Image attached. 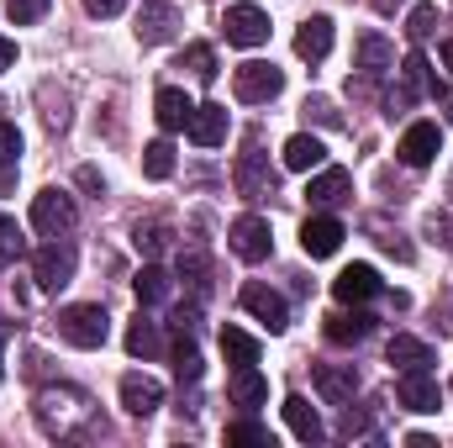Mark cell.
Listing matches in <instances>:
<instances>
[{
  "label": "cell",
  "instance_id": "obj_1",
  "mask_svg": "<svg viewBox=\"0 0 453 448\" xmlns=\"http://www.w3.org/2000/svg\"><path fill=\"white\" fill-rule=\"evenodd\" d=\"M32 412H37L42 433H53V438H80V433L96 422V406H90V396H85V390H69V385H58V390H42Z\"/></svg>",
  "mask_w": 453,
  "mask_h": 448
},
{
  "label": "cell",
  "instance_id": "obj_2",
  "mask_svg": "<svg viewBox=\"0 0 453 448\" xmlns=\"http://www.w3.org/2000/svg\"><path fill=\"white\" fill-rule=\"evenodd\" d=\"M74 264H80V253H74V243H64V237H48L37 253H32V280H37V290H64L69 280H74Z\"/></svg>",
  "mask_w": 453,
  "mask_h": 448
},
{
  "label": "cell",
  "instance_id": "obj_3",
  "mask_svg": "<svg viewBox=\"0 0 453 448\" xmlns=\"http://www.w3.org/2000/svg\"><path fill=\"white\" fill-rule=\"evenodd\" d=\"M58 337L69 348H101L111 337V317L101 306H64L58 312Z\"/></svg>",
  "mask_w": 453,
  "mask_h": 448
},
{
  "label": "cell",
  "instance_id": "obj_4",
  "mask_svg": "<svg viewBox=\"0 0 453 448\" xmlns=\"http://www.w3.org/2000/svg\"><path fill=\"white\" fill-rule=\"evenodd\" d=\"M232 90H237V101H248V106H264V101H274V96L285 90V74H280L274 64H264V58H248V64H237V74H232Z\"/></svg>",
  "mask_w": 453,
  "mask_h": 448
},
{
  "label": "cell",
  "instance_id": "obj_5",
  "mask_svg": "<svg viewBox=\"0 0 453 448\" xmlns=\"http://www.w3.org/2000/svg\"><path fill=\"white\" fill-rule=\"evenodd\" d=\"M222 32H226L232 48H264V42H269V16H264L253 0H237V5H226Z\"/></svg>",
  "mask_w": 453,
  "mask_h": 448
},
{
  "label": "cell",
  "instance_id": "obj_6",
  "mask_svg": "<svg viewBox=\"0 0 453 448\" xmlns=\"http://www.w3.org/2000/svg\"><path fill=\"white\" fill-rule=\"evenodd\" d=\"M237 301H242V312H248V317H258L269 333H285V328H290V306H285V296H280V290H269V285L248 280Z\"/></svg>",
  "mask_w": 453,
  "mask_h": 448
},
{
  "label": "cell",
  "instance_id": "obj_7",
  "mask_svg": "<svg viewBox=\"0 0 453 448\" xmlns=\"http://www.w3.org/2000/svg\"><path fill=\"white\" fill-rule=\"evenodd\" d=\"M395 396H401V406H406V412H417V417H433V412H438V401H443V390H438V380H433V369H427V364L401 369Z\"/></svg>",
  "mask_w": 453,
  "mask_h": 448
},
{
  "label": "cell",
  "instance_id": "obj_8",
  "mask_svg": "<svg viewBox=\"0 0 453 448\" xmlns=\"http://www.w3.org/2000/svg\"><path fill=\"white\" fill-rule=\"evenodd\" d=\"M74 222H80V212H74V201H69L64 190H42V196H32V227H37L42 237H64Z\"/></svg>",
  "mask_w": 453,
  "mask_h": 448
},
{
  "label": "cell",
  "instance_id": "obj_9",
  "mask_svg": "<svg viewBox=\"0 0 453 448\" xmlns=\"http://www.w3.org/2000/svg\"><path fill=\"white\" fill-rule=\"evenodd\" d=\"M395 153H401V164H406V169H427V164L443 153V132H438V121H411Z\"/></svg>",
  "mask_w": 453,
  "mask_h": 448
},
{
  "label": "cell",
  "instance_id": "obj_10",
  "mask_svg": "<svg viewBox=\"0 0 453 448\" xmlns=\"http://www.w3.org/2000/svg\"><path fill=\"white\" fill-rule=\"evenodd\" d=\"M226 237H232V253H237L242 264H264V259H269V248H274V232H269L264 217H237Z\"/></svg>",
  "mask_w": 453,
  "mask_h": 448
},
{
  "label": "cell",
  "instance_id": "obj_11",
  "mask_svg": "<svg viewBox=\"0 0 453 448\" xmlns=\"http://www.w3.org/2000/svg\"><path fill=\"white\" fill-rule=\"evenodd\" d=\"M333 296H338L342 306H364V301H374V296H380V274H374V264H348L338 280H333Z\"/></svg>",
  "mask_w": 453,
  "mask_h": 448
},
{
  "label": "cell",
  "instance_id": "obj_12",
  "mask_svg": "<svg viewBox=\"0 0 453 448\" xmlns=\"http://www.w3.org/2000/svg\"><path fill=\"white\" fill-rule=\"evenodd\" d=\"M353 69H364V80H385L395 69V48L380 37V32H364L353 42Z\"/></svg>",
  "mask_w": 453,
  "mask_h": 448
},
{
  "label": "cell",
  "instance_id": "obj_13",
  "mask_svg": "<svg viewBox=\"0 0 453 448\" xmlns=\"http://www.w3.org/2000/svg\"><path fill=\"white\" fill-rule=\"evenodd\" d=\"M348 196H353V174H348V169H317L311 185H306V201H311L317 212H333Z\"/></svg>",
  "mask_w": 453,
  "mask_h": 448
},
{
  "label": "cell",
  "instance_id": "obj_14",
  "mask_svg": "<svg viewBox=\"0 0 453 448\" xmlns=\"http://www.w3.org/2000/svg\"><path fill=\"white\" fill-rule=\"evenodd\" d=\"M317 390H322V401L327 406H353V396H358V375H353V364H317Z\"/></svg>",
  "mask_w": 453,
  "mask_h": 448
},
{
  "label": "cell",
  "instance_id": "obj_15",
  "mask_svg": "<svg viewBox=\"0 0 453 448\" xmlns=\"http://www.w3.org/2000/svg\"><path fill=\"white\" fill-rule=\"evenodd\" d=\"M121 406L132 417H153L164 406V385L153 375H121Z\"/></svg>",
  "mask_w": 453,
  "mask_h": 448
},
{
  "label": "cell",
  "instance_id": "obj_16",
  "mask_svg": "<svg viewBox=\"0 0 453 448\" xmlns=\"http://www.w3.org/2000/svg\"><path fill=\"white\" fill-rule=\"evenodd\" d=\"M342 222L338 217H306V227H301V248L311 253V259H333L342 248Z\"/></svg>",
  "mask_w": 453,
  "mask_h": 448
},
{
  "label": "cell",
  "instance_id": "obj_17",
  "mask_svg": "<svg viewBox=\"0 0 453 448\" xmlns=\"http://www.w3.org/2000/svg\"><path fill=\"white\" fill-rule=\"evenodd\" d=\"M226 396H232V406L258 412V406L269 401V380H264L253 364H237V369H232V380H226Z\"/></svg>",
  "mask_w": 453,
  "mask_h": 448
},
{
  "label": "cell",
  "instance_id": "obj_18",
  "mask_svg": "<svg viewBox=\"0 0 453 448\" xmlns=\"http://www.w3.org/2000/svg\"><path fill=\"white\" fill-rule=\"evenodd\" d=\"M296 53H301L306 64H322V58L333 53V16H306L301 32H296Z\"/></svg>",
  "mask_w": 453,
  "mask_h": 448
},
{
  "label": "cell",
  "instance_id": "obj_19",
  "mask_svg": "<svg viewBox=\"0 0 453 448\" xmlns=\"http://www.w3.org/2000/svg\"><path fill=\"white\" fill-rule=\"evenodd\" d=\"M153 116H158V127H164V132H185V127H190V116H196V101H190L185 90L164 85V90L153 96Z\"/></svg>",
  "mask_w": 453,
  "mask_h": 448
},
{
  "label": "cell",
  "instance_id": "obj_20",
  "mask_svg": "<svg viewBox=\"0 0 453 448\" xmlns=\"http://www.w3.org/2000/svg\"><path fill=\"white\" fill-rule=\"evenodd\" d=\"M427 90H438L433 74H427V58H422V53H406V64H401V85H395V106H417Z\"/></svg>",
  "mask_w": 453,
  "mask_h": 448
},
{
  "label": "cell",
  "instance_id": "obj_21",
  "mask_svg": "<svg viewBox=\"0 0 453 448\" xmlns=\"http://www.w3.org/2000/svg\"><path fill=\"white\" fill-rule=\"evenodd\" d=\"M190 143L196 148H217V143H226V106H217V101H206V106H196V116H190Z\"/></svg>",
  "mask_w": 453,
  "mask_h": 448
},
{
  "label": "cell",
  "instance_id": "obj_22",
  "mask_svg": "<svg viewBox=\"0 0 453 448\" xmlns=\"http://www.w3.org/2000/svg\"><path fill=\"white\" fill-rule=\"evenodd\" d=\"M174 37V5H164V0H148L142 11H137V42H169Z\"/></svg>",
  "mask_w": 453,
  "mask_h": 448
},
{
  "label": "cell",
  "instance_id": "obj_23",
  "mask_svg": "<svg viewBox=\"0 0 453 448\" xmlns=\"http://www.w3.org/2000/svg\"><path fill=\"white\" fill-rule=\"evenodd\" d=\"M285 422H290V433L301 444H322L327 438V428H322V417H317V406L306 396H285Z\"/></svg>",
  "mask_w": 453,
  "mask_h": 448
},
{
  "label": "cell",
  "instance_id": "obj_24",
  "mask_svg": "<svg viewBox=\"0 0 453 448\" xmlns=\"http://www.w3.org/2000/svg\"><path fill=\"white\" fill-rule=\"evenodd\" d=\"M327 164V148H322V137H311V132H296L290 143H285V169H296V174H311V169H322Z\"/></svg>",
  "mask_w": 453,
  "mask_h": 448
},
{
  "label": "cell",
  "instance_id": "obj_25",
  "mask_svg": "<svg viewBox=\"0 0 453 448\" xmlns=\"http://www.w3.org/2000/svg\"><path fill=\"white\" fill-rule=\"evenodd\" d=\"M237 190L248 196V201H258V196H269L274 190V174L264 169V158H258V148L248 143V153L237 158Z\"/></svg>",
  "mask_w": 453,
  "mask_h": 448
},
{
  "label": "cell",
  "instance_id": "obj_26",
  "mask_svg": "<svg viewBox=\"0 0 453 448\" xmlns=\"http://www.w3.org/2000/svg\"><path fill=\"white\" fill-rule=\"evenodd\" d=\"M369 328H374V317H364V312H333V317H322V333H327V343H338V348H353V343H364L369 337Z\"/></svg>",
  "mask_w": 453,
  "mask_h": 448
},
{
  "label": "cell",
  "instance_id": "obj_27",
  "mask_svg": "<svg viewBox=\"0 0 453 448\" xmlns=\"http://www.w3.org/2000/svg\"><path fill=\"white\" fill-rule=\"evenodd\" d=\"M16 169H21V132L0 121V196L16 190Z\"/></svg>",
  "mask_w": 453,
  "mask_h": 448
},
{
  "label": "cell",
  "instance_id": "obj_28",
  "mask_svg": "<svg viewBox=\"0 0 453 448\" xmlns=\"http://www.w3.org/2000/svg\"><path fill=\"white\" fill-rule=\"evenodd\" d=\"M385 359L401 364V369H417V364H433V348H427L422 337H411V333H395L390 343H385Z\"/></svg>",
  "mask_w": 453,
  "mask_h": 448
},
{
  "label": "cell",
  "instance_id": "obj_29",
  "mask_svg": "<svg viewBox=\"0 0 453 448\" xmlns=\"http://www.w3.org/2000/svg\"><path fill=\"white\" fill-rule=\"evenodd\" d=\"M127 353H132V359H158V353H164V333H158V322L137 317V322L127 328Z\"/></svg>",
  "mask_w": 453,
  "mask_h": 448
},
{
  "label": "cell",
  "instance_id": "obj_30",
  "mask_svg": "<svg viewBox=\"0 0 453 448\" xmlns=\"http://www.w3.org/2000/svg\"><path fill=\"white\" fill-rule=\"evenodd\" d=\"M201 369H206V364H201L196 337L180 328V337H174V380H180V385H196V380H201Z\"/></svg>",
  "mask_w": 453,
  "mask_h": 448
},
{
  "label": "cell",
  "instance_id": "obj_31",
  "mask_svg": "<svg viewBox=\"0 0 453 448\" xmlns=\"http://www.w3.org/2000/svg\"><path fill=\"white\" fill-rule=\"evenodd\" d=\"M132 290H137L142 306H158V301H169V274H164L158 264H142L137 280H132Z\"/></svg>",
  "mask_w": 453,
  "mask_h": 448
},
{
  "label": "cell",
  "instance_id": "obj_32",
  "mask_svg": "<svg viewBox=\"0 0 453 448\" xmlns=\"http://www.w3.org/2000/svg\"><path fill=\"white\" fill-rule=\"evenodd\" d=\"M222 353L226 364H258V337H248L242 328H222Z\"/></svg>",
  "mask_w": 453,
  "mask_h": 448
},
{
  "label": "cell",
  "instance_id": "obj_33",
  "mask_svg": "<svg viewBox=\"0 0 453 448\" xmlns=\"http://www.w3.org/2000/svg\"><path fill=\"white\" fill-rule=\"evenodd\" d=\"M142 174H148V180H169V174H174V148H169L164 137L142 148Z\"/></svg>",
  "mask_w": 453,
  "mask_h": 448
},
{
  "label": "cell",
  "instance_id": "obj_34",
  "mask_svg": "<svg viewBox=\"0 0 453 448\" xmlns=\"http://www.w3.org/2000/svg\"><path fill=\"white\" fill-rule=\"evenodd\" d=\"M180 69H190V74H196L201 85H211V80H217V53H211L206 42H190V48H185V64H180Z\"/></svg>",
  "mask_w": 453,
  "mask_h": 448
},
{
  "label": "cell",
  "instance_id": "obj_35",
  "mask_svg": "<svg viewBox=\"0 0 453 448\" xmlns=\"http://www.w3.org/2000/svg\"><path fill=\"white\" fill-rule=\"evenodd\" d=\"M226 444H258V448H274V433H269L264 422L242 417V422H226Z\"/></svg>",
  "mask_w": 453,
  "mask_h": 448
},
{
  "label": "cell",
  "instance_id": "obj_36",
  "mask_svg": "<svg viewBox=\"0 0 453 448\" xmlns=\"http://www.w3.org/2000/svg\"><path fill=\"white\" fill-rule=\"evenodd\" d=\"M27 253V237H21V227L11 222V217H0V269L5 264H16Z\"/></svg>",
  "mask_w": 453,
  "mask_h": 448
},
{
  "label": "cell",
  "instance_id": "obj_37",
  "mask_svg": "<svg viewBox=\"0 0 453 448\" xmlns=\"http://www.w3.org/2000/svg\"><path fill=\"white\" fill-rule=\"evenodd\" d=\"M48 5H53V0H5V16H11L16 27H27V21L48 16Z\"/></svg>",
  "mask_w": 453,
  "mask_h": 448
},
{
  "label": "cell",
  "instance_id": "obj_38",
  "mask_svg": "<svg viewBox=\"0 0 453 448\" xmlns=\"http://www.w3.org/2000/svg\"><path fill=\"white\" fill-rule=\"evenodd\" d=\"M132 243H137V253H158V248L169 243V227H164V222L137 227V232H132Z\"/></svg>",
  "mask_w": 453,
  "mask_h": 448
},
{
  "label": "cell",
  "instance_id": "obj_39",
  "mask_svg": "<svg viewBox=\"0 0 453 448\" xmlns=\"http://www.w3.org/2000/svg\"><path fill=\"white\" fill-rule=\"evenodd\" d=\"M433 21H438V11H433V5H417L411 21H406V37H411V42H427V37H433Z\"/></svg>",
  "mask_w": 453,
  "mask_h": 448
},
{
  "label": "cell",
  "instance_id": "obj_40",
  "mask_svg": "<svg viewBox=\"0 0 453 448\" xmlns=\"http://www.w3.org/2000/svg\"><path fill=\"white\" fill-rule=\"evenodd\" d=\"M206 253L201 248H190V253H180V280H190V285H206Z\"/></svg>",
  "mask_w": 453,
  "mask_h": 448
},
{
  "label": "cell",
  "instance_id": "obj_41",
  "mask_svg": "<svg viewBox=\"0 0 453 448\" xmlns=\"http://www.w3.org/2000/svg\"><path fill=\"white\" fill-rule=\"evenodd\" d=\"M306 112L317 116V121H327V127H338V112H333V106H327L322 96H317V101H306Z\"/></svg>",
  "mask_w": 453,
  "mask_h": 448
},
{
  "label": "cell",
  "instance_id": "obj_42",
  "mask_svg": "<svg viewBox=\"0 0 453 448\" xmlns=\"http://www.w3.org/2000/svg\"><path fill=\"white\" fill-rule=\"evenodd\" d=\"M427 232H433L438 243H453V222L449 217H427Z\"/></svg>",
  "mask_w": 453,
  "mask_h": 448
},
{
  "label": "cell",
  "instance_id": "obj_43",
  "mask_svg": "<svg viewBox=\"0 0 453 448\" xmlns=\"http://www.w3.org/2000/svg\"><path fill=\"white\" fill-rule=\"evenodd\" d=\"M121 5H127V0H85V11H90V16H116Z\"/></svg>",
  "mask_w": 453,
  "mask_h": 448
},
{
  "label": "cell",
  "instance_id": "obj_44",
  "mask_svg": "<svg viewBox=\"0 0 453 448\" xmlns=\"http://www.w3.org/2000/svg\"><path fill=\"white\" fill-rule=\"evenodd\" d=\"M11 64H16V42H5V37H0V74H5Z\"/></svg>",
  "mask_w": 453,
  "mask_h": 448
},
{
  "label": "cell",
  "instance_id": "obj_45",
  "mask_svg": "<svg viewBox=\"0 0 453 448\" xmlns=\"http://www.w3.org/2000/svg\"><path fill=\"white\" fill-rule=\"evenodd\" d=\"M369 5H374L380 16H395V5H401V0H369Z\"/></svg>",
  "mask_w": 453,
  "mask_h": 448
},
{
  "label": "cell",
  "instance_id": "obj_46",
  "mask_svg": "<svg viewBox=\"0 0 453 448\" xmlns=\"http://www.w3.org/2000/svg\"><path fill=\"white\" fill-rule=\"evenodd\" d=\"M438 58H443V69H449V74H453V37H449V42H443V48H438Z\"/></svg>",
  "mask_w": 453,
  "mask_h": 448
},
{
  "label": "cell",
  "instance_id": "obj_47",
  "mask_svg": "<svg viewBox=\"0 0 453 448\" xmlns=\"http://www.w3.org/2000/svg\"><path fill=\"white\" fill-rule=\"evenodd\" d=\"M443 116H449V121H453V90H449V96H443Z\"/></svg>",
  "mask_w": 453,
  "mask_h": 448
},
{
  "label": "cell",
  "instance_id": "obj_48",
  "mask_svg": "<svg viewBox=\"0 0 453 448\" xmlns=\"http://www.w3.org/2000/svg\"><path fill=\"white\" fill-rule=\"evenodd\" d=\"M0 353H5V348H0ZM0 375H5V364H0Z\"/></svg>",
  "mask_w": 453,
  "mask_h": 448
},
{
  "label": "cell",
  "instance_id": "obj_49",
  "mask_svg": "<svg viewBox=\"0 0 453 448\" xmlns=\"http://www.w3.org/2000/svg\"><path fill=\"white\" fill-rule=\"evenodd\" d=\"M449 396H453V385H449Z\"/></svg>",
  "mask_w": 453,
  "mask_h": 448
}]
</instances>
